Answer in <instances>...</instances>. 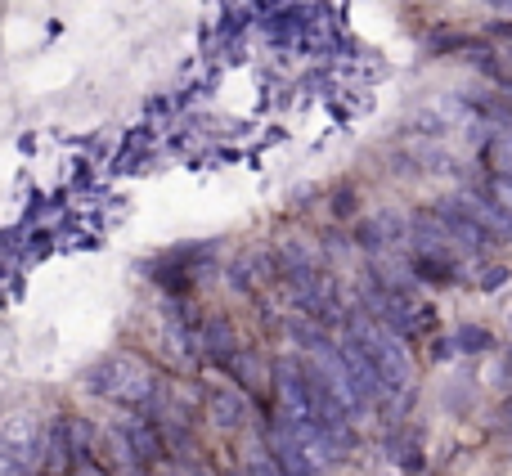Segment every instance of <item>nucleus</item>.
<instances>
[{
  "mask_svg": "<svg viewBox=\"0 0 512 476\" xmlns=\"http://www.w3.org/2000/svg\"><path fill=\"white\" fill-rule=\"evenodd\" d=\"M432 212L441 216V225H445V234H450L454 252H463V256H486L490 247H495V238L481 230V221L459 203V194H454V198H441Z\"/></svg>",
  "mask_w": 512,
  "mask_h": 476,
  "instance_id": "7ed1b4c3",
  "label": "nucleus"
},
{
  "mask_svg": "<svg viewBox=\"0 0 512 476\" xmlns=\"http://www.w3.org/2000/svg\"><path fill=\"white\" fill-rule=\"evenodd\" d=\"M328 216H333V221H342V225L346 221H360V216H364V194L351 185V180L328 189Z\"/></svg>",
  "mask_w": 512,
  "mask_h": 476,
  "instance_id": "9d476101",
  "label": "nucleus"
},
{
  "mask_svg": "<svg viewBox=\"0 0 512 476\" xmlns=\"http://www.w3.org/2000/svg\"><path fill=\"white\" fill-rule=\"evenodd\" d=\"M337 355H342V364H346V373H351V382H355V391H360L364 405H382V400L391 396V387L382 382V373H378V364H373V355L364 351L355 337L342 333V342H337Z\"/></svg>",
  "mask_w": 512,
  "mask_h": 476,
  "instance_id": "20e7f679",
  "label": "nucleus"
},
{
  "mask_svg": "<svg viewBox=\"0 0 512 476\" xmlns=\"http://www.w3.org/2000/svg\"><path fill=\"white\" fill-rule=\"evenodd\" d=\"M481 194H486L490 203L499 207V212H508V216H512V176H495V171H490L486 185H481Z\"/></svg>",
  "mask_w": 512,
  "mask_h": 476,
  "instance_id": "ddd939ff",
  "label": "nucleus"
},
{
  "mask_svg": "<svg viewBox=\"0 0 512 476\" xmlns=\"http://www.w3.org/2000/svg\"><path fill=\"white\" fill-rule=\"evenodd\" d=\"M409 238V216L405 212H369L360 221V234H355V247L364 256H378V252H400V243Z\"/></svg>",
  "mask_w": 512,
  "mask_h": 476,
  "instance_id": "39448f33",
  "label": "nucleus"
},
{
  "mask_svg": "<svg viewBox=\"0 0 512 476\" xmlns=\"http://www.w3.org/2000/svg\"><path fill=\"white\" fill-rule=\"evenodd\" d=\"M198 346H203V360H230L234 351H239V333H234V324L225 315H203L198 319Z\"/></svg>",
  "mask_w": 512,
  "mask_h": 476,
  "instance_id": "6e6552de",
  "label": "nucleus"
},
{
  "mask_svg": "<svg viewBox=\"0 0 512 476\" xmlns=\"http://www.w3.org/2000/svg\"><path fill=\"white\" fill-rule=\"evenodd\" d=\"M86 391L99 400H113V405L131 409V414H149L162 382H158V373H153V364H144L140 355L108 351L86 369Z\"/></svg>",
  "mask_w": 512,
  "mask_h": 476,
  "instance_id": "f257e3e1",
  "label": "nucleus"
},
{
  "mask_svg": "<svg viewBox=\"0 0 512 476\" xmlns=\"http://www.w3.org/2000/svg\"><path fill=\"white\" fill-rule=\"evenodd\" d=\"M265 454H270V463L283 476H315V463L306 459V450L297 445L292 427L279 423V418H270V427H265Z\"/></svg>",
  "mask_w": 512,
  "mask_h": 476,
  "instance_id": "423d86ee",
  "label": "nucleus"
},
{
  "mask_svg": "<svg viewBox=\"0 0 512 476\" xmlns=\"http://www.w3.org/2000/svg\"><path fill=\"white\" fill-rule=\"evenodd\" d=\"M225 373H230V382H239V391H248V396L270 382V369L261 364V355H256L252 346H239V351L225 360Z\"/></svg>",
  "mask_w": 512,
  "mask_h": 476,
  "instance_id": "1a4fd4ad",
  "label": "nucleus"
},
{
  "mask_svg": "<svg viewBox=\"0 0 512 476\" xmlns=\"http://www.w3.org/2000/svg\"><path fill=\"white\" fill-rule=\"evenodd\" d=\"M0 445H5L14 472H41L45 463V418L14 409L0 418Z\"/></svg>",
  "mask_w": 512,
  "mask_h": 476,
  "instance_id": "f03ea898",
  "label": "nucleus"
},
{
  "mask_svg": "<svg viewBox=\"0 0 512 476\" xmlns=\"http://www.w3.org/2000/svg\"><path fill=\"white\" fill-rule=\"evenodd\" d=\"M486 167L495 176H512V131H495L486 140Z\"/></svg>",
  "mask_w": 512,
  "mask_h": 476,
  "instance_id": "9b49d317",
  "label": "nucleus"
},
{
  "mask_svg": "<svg viewBox=\"0 0 512 476\" xmlns=\"http://www.w3.org/2000/svg\"><path fill=\"white\" fill-rule=\"evenodd\" d=\"M203 409H207V418H212L221 432H239L243 423H248V414H252V405H248V391H239V387H207L203 391Z\"/></svg>",
  "mask_w": 512,
  "mask_h": 476,
  "instance_id": "0eeeda50",
  "label": "nucleus"
},
{
  "mask_svg": "<svg viewBox=\"0 0 512 476\" xmlns=\"http://www.w3.org/2000/svg\"><path fill=\"white\" fill-rule=\"evenodd\" d=\"M486 9H495V14H512V0H486Z\"/></svg>",
  "mask_w": 512,
  "mask_h": 476,
  "instance_id": "2eb2a0df",
  "label": "nucleus"
},
{
  "mask_svg": "<svg viewBox=\"0 0 512 476\" xmlns=\"http://www.w3.org/2000/svg\"><path fill=\"white\" fill-rule=\"evenodd\" d=\"M450 342H454V351H463V355H481V351H490V346H495V333H490V328H481V324H463Z\"/></svg>",
  "mask_w": 512,
  "mask_h": 476,
  "instance_id": "f8f14e48",
  "label": "nucleus"
},
{
  "mask_svg": "<svg viewBox=\"0 0 512 476\" xmlns=\"http://www.w3.org/2000/svg\"><path fill=\"white\" fill-rule=\"evenodd\" d=\"M504 265H490V270H486V279H481V288H499V283H504Z\"/></svg>",
  "mask_w": 512,
  "mask_h": 476,
  "instance_id": "4468645a",
  "label": "nucleus"
}]
</instances>
